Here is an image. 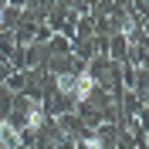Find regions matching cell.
Returning a JSON list of instances; mask_svg holds the SVG:
<instances>
[{
  "instance_id": "1",
  "label": "cell",
  "mask_w": 149,
  "mask_h": 149,
  "mask_svg": "<svg viewBox=\"0 0 149 149\" xmlns=\"http://www.w3.org/2000/svg\"><path fill=\"white\" fill-rule=\"evenodd\" d=\"M95 88H98V78H95V74H88V71H78V74H74L71 98H74V102H88Z\"/></svg>"
},
{
  "instance_id": "2",
  "label": "cell",
  "mask_w": 149,
  "mask_h": 149,
  "mask_svg": "<svg viewBox=\"0 0 149 149\" xmlns=\"http://www.w3.org/2000/svg\"><path fill=\"white\" fill-rule=\"evenodd\" d=\"M47 122V112H44V102L41 98H34V102H27V112H24V129L31 132H41Z\"/></svg>"
},
{
  "instance_id": "3",
  "label": "cell",
  "mask_w": 149,
  "mask_h": 149,
  "mask_svg": "<svg viewBox=\"0 0 149 149\" xmlns=\"http://www.w3.org/2000/svg\"><path fill=\"white\" fill-rule=\"evenodd\" d=\"M24 146V136L10 119H0V149H20Z\"/></svg>"
},
{
  "instance_id": "4",
  "label": "cell",
  "mask_w": 149,
  "mask_h": 149,
  "mask_svg": "<svg viewBox=\"0 0 149 149\" xmlns=\"http://www.w3.org/2000/svg\"><path fill=\"white\" fill-rule=\"evenodd\" d=\"M54 88L61 95H71V88H74V74H54Z\"/></svg>"
},
{
  "instance_id": "5",
  "label": "cell",
  "mask_w": 149,
  "mask_h": 149,
  "mask_svg": "<svg viewBox=\"0 0 149 149\" xmlns=\"http://www.w3.org/2000/svg\"><path fill=\"white\" fill-rule=\"evenodd\" d=\"M81 149H105V139L98 136V132H92V136L81 139Z\"/></svg>"
},
{
  "instance_id": "6",
  "label": "cell",
  "mask_w": 149,
  "mask_h": 149,
  "mask_svg": "<svg viewBox=\"0 0 149 149\" xmlns=\"http://www.w3.org/2000/svg\"><path fill=\"white\" fill-rule=\"evenodd\" d=\"M3 20H7V3L0 0V24H3Z\"/></svg>"
}]
</instances>
